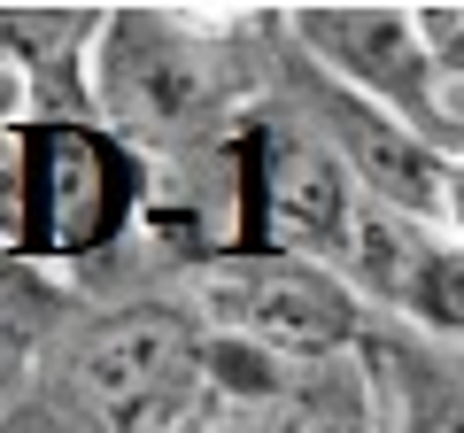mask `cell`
Wrapping results in <instances>:
<instances>
[{"instance_id": "cell-1", "label": "cell", "mask_w": 464, "mask_h": 433, "mask_svg": "<svg viewBox=\"0 0 464 433\" xmlns=\"http://www.w3.org/2000/svg\"><path fill=\"white\" fill-rule=\"evenodd\" d=\"M201 380V325L186 302H93L32 364L0 433H155Z\"/></svg>"}, {"instance_id": "cell-2", "label": "cell", "mask_w": 464, "mask_h": 433, "mask_svg": "<svg viewBox=\"0 0 464 433\" xmlns=\"http://www.w3.org/2000/svg\"><path fill=\"white\" fill-rule=\"evenodd\" d=\"M217 32H225V16H186V8H109V24H101L93 117L148 170L201 163L248 124Z\"/></svg>"}, {"instance_id": "cell-3", "label": "cell", "mask_w": 464, "mask_h": 433, "mask_svg": "<svg viewBox=\"0 0 464 433\" xmlns=\"http://www.w3.org/2000/svg\"><path fill=\"white\" fill-rule=\"evenodd\" d=\"M155 170L101 124H24L16 132V233L24 264H93L148 225Z\"/></svg>"}, {"instance_id": "cell-4", "label": "cell", "mask_w": 464, "mask_h": 433, "mask_svg": "<svg viewBox=\"0 0 464 433\" xmlns=\"http://www.w3.org/2000/svg\"><path fill=\"white\" fill-rule=\"evenodd\" d=\"M186 310L209 341H240L279 364H333V356H356L372 333V310L341 271L279 248L217 255V264L186 271Z\"/></svg>"}, {"instance_id": "cell-5", "label": "cell", "mask_w": 464, "mask_h": 433, "mask_svg": "<svg viewBox=\"0 0 464 433\" xmlns=\"http://www.w3.org/2000/svg\"><path fill=\"white\" fill-rule=\"evenodd\" d=\"M286 32H295V54L317 78H333L341 93L372 101L380 117L411 124L433 148L457 155L441 63H433V39L418 24V8H395V0H310V8H286Z\"/></svg>"}, {"instance_id": "cell-6", "label": "cell", "mask_w": 464, "mask_h": 433, "mask_svg": "<svg viewBox=\"0 0 464 433\" xmlns=\"http://www.w3.org/2000/svg\"><path fill=\"white\" fill-rule=\"evenodd\" d=\"M341 279L356 286L364 310H380V325H402V333L426 341H464V248L426 225V216H402L364 201L356 216V248H348Z\"/></svg>"}, {"instance_id": "cell-7", "label": "cell", "mask_w": 464, "mask_h": 433, "mask_svg": "<svg viewBox=\"0 0 464 433\" xmlns=\"http://www.w3.org/2000/svg\"><path fill=\"white\" fill-rule=\"evenodd\" d=\"M286 70H295V85H286L295 117L348 163V178L364 186V201L402 209V216H426V225H433V209H441V163H449V148H433L426 132H411V124L380 117L372 101L341 93V85L317 78L295 47H286Z\"/></svg>"}, {"instance_id": "cell-8", "label": "cell", "mask_w": 464, "mask_h": 433, "mask_svg": "<svg viewBox=\"0 0 464 433\" xmlns=\"http://www.w3.org/2000/svg\"><path fill=\"white\" fill-rule=\"evenodd\" d=\"M356 216H364V186L348 178L341 155L295 109L264 117V248L341 271L356 248Z\"/></svg>"}, {"instance_id": "cell-9", "label": "cell", "mask_w": 464, "mask_h": 433, "mask_svg": "<svg viewBox=\"0 0 464 433\" xmlns=\"http://www.w3.org/2000/svg\"><path fill=\"white\" fill-rule=\"evenodd\" d=\"M356 356L372 371L387 433H464V356L449 341H426V333H402V325L372 317Z\"/></svg>"}, {"instance_id": "cell-10", "label": "cell", "mask_w": 464, "mask_h": 433, "mask_svg": "<svg viewBox=\"0 0 464 433\" xmlns=\"http://www.w3.org/2000/svg\"><path fill=\"white\" fill-rule=\"evenodd\" d=\"M433 225H441V233L464 248V148L441 163V209H433Z\"/></svg>"}]
</instances>
